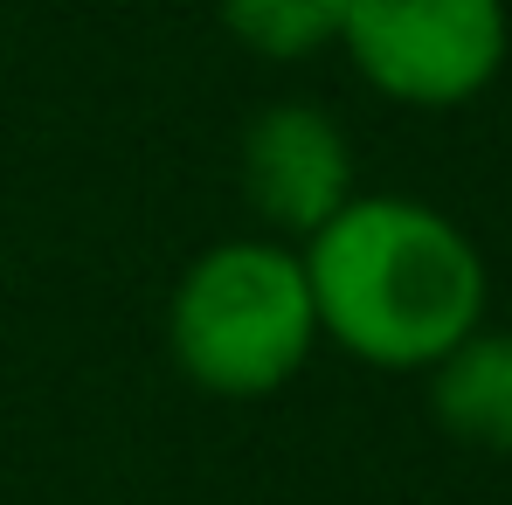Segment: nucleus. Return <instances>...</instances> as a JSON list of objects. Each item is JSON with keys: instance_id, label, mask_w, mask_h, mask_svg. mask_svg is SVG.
<instances>
[{"instance_id": "nucleus-6", "label": "nucleus", "mask_w": 512, "mask_h": 505, "mask_svg": "<svg viewBox=\"0 0 512 505\" xmlns=\"http://www.w3.org/2000/svg\"><path fill=\"white\" fill-rule=\"evenodd\" d=\"M222 28L263 63H312L340 49L346 0H215Z\"/></svg>"}, {"instance_id": "nucleus-1", "label": "nucleus", "mask_w": 512, "mask_h": 505, "mask_svg": "<svg viewBox=\"0 0 512 505\" xmlns=\"http://www.w3.org/2000/svg\"><path fill=\"white\" fill-rule=\"evenodd\" d=\"M298 256L319 339L381 374H429L492 305L485 250L416 194H353Z\"/></svg>"}, {"instance_id": "nucleus-3", "label": "nucleus", "mask_w": 512, "mask_h": 505, "mask_svg": "<svg viewBox=\"0 0 512 505\" xmlns=\"http://www.w3.org/2000/svg\"><path fill=\"white\" fill-rule=\"evenodd\" d=\"M340 49L388 104L457 111L499 84L512 14L506 0H346Z\"/></svg>"}, {"instance_id": "nucleus-4", "label": "nucleus", "mask_w": 512, "mask_h": 505, "mask_svg": "<svg viewBox=\"0 0 512 505\" xmlns=\"http://www.w3.org/2000/svg\"><path fill=\"white\" fill-rule=\"evenodd\" d=\"M243 194L277 243H312L353 201V146L319 104H263L243 132Z\"/></svg>"}, {"instance_id": "nucleus-2", "label": "nucleus", "mask_w": 512, "mask_h": 505, "mask_svg": "<svg viewBox=\"0 0 512 505\" xmlns=\"http://www.w3.org/2000/svg\"><path fill=\"white\" fill-rule=\"evenodd\" d=\"M312 346H319V312H312L305 256L277 236L208 243L167 298L173 367L222 402H263L291 388Z\"/></svg>"}, {"instance_id": "nucleus-5", "label": "nucleus", "mask_w": 512, "mask_h": 505, "mask_svg": "<svg viewBox=\"0 0 512 505\" xmlns=\"http://www.w3.org/2000/svg\"><path fill=\"white\" fill-rule=\"evenodd\" d=\"M423 381H429V416L450 443L485 450V457H512V333L478 326Z\"/></svg>"}]
</instances>
